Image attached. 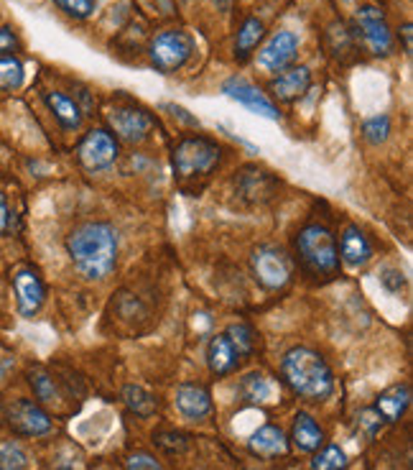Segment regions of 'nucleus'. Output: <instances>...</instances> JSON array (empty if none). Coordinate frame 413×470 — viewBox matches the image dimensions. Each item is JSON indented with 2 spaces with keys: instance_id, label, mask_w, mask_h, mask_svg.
Segmentation results:
<instances>
[{
  "instance_id": "12",
  "label": "nucleus",
  "mask_w": 413,
  "mask_h": 470,
  "mask_svg": "<svg viewBox=\"0 0 413 470\" xmlns=\"http://www.w3.org/2000/svg\"><path fill=\"white\" fill-rule=\"evenodd\" d=\"M235 189L246 202L263 205V202H268V199L278 195V179L273 177L271 171L258 169V167H246V169L237 171V177H235Z\"/></svg>"
},
{
  "instance_id": "20",
  "label": "nucleus",
  "mask_w": 413,
  "mask_h": 470,
  "mask_svg": "<svg viewBox=\"0 0 413 470\" xmlns=\"http://www.w3.org/2000/svg\"><path fill=\"white\" fill-rule=\"evenodd\" d=\"M240 352L235 351V345L230 338L222 332V335H212L206 342V366L215 376H227L233 373L235 368L240 366Z\"/></svg>"
},
{
  "instance_id": "2",
  "label": "nucleus",
  "mask_w": 413,
  "mask_h": 470,
  "mask_svg": "<svg viewBox=\"0 0 413 470\" xmlns=\"http://www.w3.org/2000/svg\"><path fill=\"white\" fill-rule=\"evenodd\" d=\"M281 376L291 392L307 402H324L335 392V373L322 352L307 345L286 351L281 361Z\"/></svg>"
},
{
  "instance_id": "16",
  "label": "nucleus",
  "mask_w": 413,
  "mask_h": 470,
  "mask_svg": "<svg viewBox=\"0 0 413 470\" xmlns=\"http://www.w3.org/2000/svg\"><path fill=\"white\" fill-rule=\"evenodd\" d=\"M337 249H339V261L349 266V269H360V266H365L373 259V243H370V238L362 233L358 225H348L342 230V238H339Z\"/></svg>"
},
{
  "instance_id": "10",
  "label": "nucleus",
  "mask_w": 413,
  "mask_h": 470,
  "mask_svg": "<svg viewBox=\"0 0 413 470\" xmlns=\"http://www.w3.org/2000/svg\"><path fill=\"white\" fill-rule=\"evenodd\" d=\"M222 92H225L230 100L247 107L250 113H256V116L268 118V120H278V118H281V113H278V107H276V103H273L271 97L263 90H258L253 82H247L246 77L225 79V82H222Z\"/></svg>"
},
{
  "instance_id": "4",
  "label": "nucleus",
  "mask_w": 413,
  "mask_h": 470,
  "mask_svg": "<svg viewBox=\"0 0 413 470\" xmlns=\"http://www.w3.org/2000/svg\"><path fill=\"white\" fill-rule=\"evenodd\" d=\"M222 148L217 141L206 138V136H186L179 144L174 146V171L179 179H196L206 177L212 169H217L222 161Z\"/></svg>"
},
{
  "instance_id": "15",
  "label": "nucleus",
  "mask_w": 413,
  "mask_h": 470,
  "mask_svg": "<svg viewBox=\"0 0 413 470\" xmlns=\"http://www.w3.org/2000/svg\"><path fill=\"white\" fill-rule=\"evenodd\" d=\"M311 87V69L309 66H286L284 72H278L271 79L268 90L278 103H297L298 97H304Z\"/></svg>"
},
{
  "instance_id": "1",
  "label": "nucleus",
  "mask_w": 413,
  "mask_h": 470,
  "mask_svg": "<svg viewBox=\"0 0 413 470\" xmlns=\"http://www.w3.org/2000/svg\"><path fill=\"white\" fill-rule=\"evenodd\" d=\"M117 230L110 222L87 220L79 222L66 235V253L79 274L90 281H103L116 271L117 266Z\"/></svg>"
},
{
  "instance_id": "36",
  "label": "nucleus",
  "mask_w": 413,
  "mask_h": 470,
  "mask_svg": "<svg viewBox=\"0 0 413 470\" xmlns=\"http://www.w3.org/2000/svg\"><path fill=\"white\" fill-rule=\"evenodd\" d=\"M380 287L390 291V294H398L400 289L406 287V276L400 269H383V274H380Z\"/></svg>"
},
{
  "instance_id": "38",
  "label": "nucleus",
  "mask_w": 413,
  "mask_h": 470,
  "mask_svg": "<svg viewBox=\"0 0 413 470\" xmlns=\"http://www.w3.org/2000/svg\"><path fill=\"white\" fill-rule=\"evenodd\" d=\"M15 49H18V36L14 28H0V56L14 54Z\"/></svg>"
},
{
  "instance_id": "28",
  "label": "nucleus",
  "mask_w": 413,
  "mask_h": 470,
  "mask_svg": "<svg viewBox=\"0 0 413 470\" xmlns=\"http://www.w3.org/2000/svg\"><path fill=\"white\" fill-rule=\"evenodd\" d=\"M311 470H348V455L339 444H324L322 450L311 457Z\"/></svg>"
},
{
  "instance_id": "7",
  "label": "nucleus",
  "mask_w": 413,
  "mask_h": 470,
  "mask_svg": "<svg viewBox=\"0 0 413 470\" xmlns=\"http://www.w3.org/2000/svg\"><path fill=\"white\" fill-rule=\"evenodd\" d=\"M250 271H253V279L263 289L281 291L294 279V259L281 246L266 243V246H258V249L253 250V256H250Z\"/></svg>"
},
{
  "instance_id": "34",
  "label": "nucleus",
  "mask_w": 413,
  "mask_h": 470,
  "mask_svg": "<svg viewBox=\"0 0 413 470\" xmlns=\"http://www.w3.org/2000/svg\"><path fill=\"white\" fill-rule=\"evenodd\" d=\"M154 443L158 444V447H164L166 453H181V450H186V434H181V432L176 430L156 432Z\"/></svg>"
},
{
  "instance_id": "17",
  "label": "nucleus",
  "mask_w": 413,
  "mask_h": 470,
  "mask_svg": "<svg viewBox=\"0 0 413 470\" xmlns=\"http://www.w3.org/2000/svg\"><path fill=\"white\" fill-rule=\"evenodd\" d=\"M176 409L184 419L202 422L212 414V393L202 383H181L176 389Z\"/></svg>"
},
{
  "instance_id": "5",
  "label": "nucleus",
  "mask_w": 413,
  "mask_h": 470,
  "mask_svg": "<svg viewBox=\"0 0 413 470\" xmlns=\"http://www.w3.org/2000/svg\"><path fill=\"white\" fill-rule=\"evenodd\" d=\"M349 31L355 36L358 49L362 46L365 52H370L373 56H390V54L396 52V36H393V31L388 26L383 11L375 8V5H360L355 11Z\"/></svg>"
},
{
  "instance_id": "14",
  "label": "nucleus",
  "mask_w": 413,
  "mask_h": 470,
  "mask_svg": "<svg viewBox=\"0 0 413 470\" xmlns=\"http://www.w3.org/2000/svg\"><path fill=\"white\" fill-rule=\"evenodd\" d=\"M15 301H18V312L24 317H34L46 301V287L41 281V276L34 269H21L14 276Z\"/></svg>"
},
{
  "instance_id": "6",
  "label": "nucleus",
  "mask_w": 413,
  "mask_h": 470,
  "mask_svg": "<svg viewBox=\"0 0 413 470\" xmlns=\"http://www.w3.org/2000/svg\"><path fill=\"white\" fill-rule=\"evenodd\" d=\"M194 54V39L181 28H166L158 31L148 41V62L161 75H174L186 66Z\"/></svg>"
},
{
  "instance_id": "11",
  "label": "nucleus",
  "mask_w": 413,
  "mask_h": 470,
  "mask_svg": "<svg viewBox=\"0 0 413 470\" xmlns=\"http://www.w3.org/2000/svg\"><path fill=\"white\" fill-rule=\"evenodd\" d=\"M8 424L21 437H44L54 427L52 417L28 399H18L8 406Z\"/></svg>"
},
{
  "instance_id": "30",
  "label": "nucleus",
  "mask_w": 413,
  "mask_h": 470,
  "mask_svg": "<svg viewBox=\"0 0 413 470\" xmlns=\"http://www.w3.org/2000/svg\"><path fill=\"white\" fill-rule=\"evenodd\" d=\"M327 39L332 41V44H329V49L335 52V56H345V54H349V52H358V44H355L352 31H349L348 26H342V24L329 26V31H327Z\"/></svg>"
},
{
  "instance_id": "3",
  "label": "nucleus",
  "mask_w": 413,
  "mask_h": 470,
  "mask_svg": "<svg viewBox=\"0 0 413 470\" xmlns=\"http://www.w3.org/2000/svg\"><path fill=\"white\" fill-rule=\"evenodd\" d=\"M297 256L301 269L314 279H332L339 274V249L335 233L322 222H309L298 230Z\"/></svg>"
},
{
  "instance_id": "26",
  "label": "nucleus",
  "mask_w": 413,
  "mask_h": 470,
  "mask_svg": "<svg viewBox=\"0 0 413 470\" xmlns=\"http://www.w3.org/2000/svg\"><path fill=\"white\" fill-rule=\"evenodd\" d=\"M26 79V69H24V62L14 56V54H3L0 56V90L3 92H14L24 85Z\"/></svg>"
},
{
  "instance_id": "41",
  "label": "nucleus",
  "mask_w": 413,
  "mask_h": 470,
  "mask_svg": "<svg viewBox=\"0 0 413 470\" xmlns=\"http://www.w3.org/2000/svg\"><path fill=\"white\" fill-rule=\"evenodd\" d=\"M403 36V52L411 54V24H406V26L398 31V39Z\"/></svg>"
},
{
  "instance_id": "13",
  "label": "nucleus",
  "mask_w": 413,
  "mask_h": 470,
  "mask_svg": "<svg viewBox=\"0 0 413 470\" xmlns=\"http://www.w3.org/2000/svg\"><path fill=\"white\" fill-rule=\"evenodd\" d=\"M298 56V36L291 31H276L258 52V65L268 72H284Z\"/></svg>"
},
{
  "instance_id": "35",
  "label": "nucleus",
  "mask_w": 413,
  "mask_h": 470,
  "mask_svg": "<svg viewBox=\"0 0 413 470\" xmlns=\"http://www.w3.org/2000/svg\"><path fill=\"white\" fill-rule=\"evenodd\" d=\"M380 424H383V419H380V414L375 409H365L358 417V430H362V434L370 437V440L375 437V432L380 430Z\"/></svg>"
},
{
  "instance_id": "31",
  "label": "nucleus",
  "mask_w": 413,
  "mask_h": 470,
  "mask_svg": "<svg viewBox=\"0 0 413 470\" xmlns=\"http://www.w3.org/2000/svg\"><path fill=\"white\" fill-rule=\"evenodd\" d=\"M28 455L18 443H8L0 447V470H26Z\"/></svg>"
},
{
  "instance_id": "27",
  "label": "nucleus",
  "mask_w": 413,
  "mask_h": 470,
  "mask_svg": "<svg viewBox=\"0 0 413 470\" xmlns=\"http://www.w3.org/2000/svg\"><path fill=\"white\" fill-rule=\"evenodd\" d=\"M225 335L230 338L235 345V351L240 352V358H250L256 351V330L246 322H233V325L225 330Z\"/></svg>"
},
{
  "instance_id": "32",
  "label": "nucleus",
  "mask_w": 413,
  "mask_h": 470,
  "mask_svg": "<svg viewBox=\"0 0 413 470\" xmlns=\"http://www.w3.org/2000/svg\"><path fill=\"white\" fill-rule=\"evenodd\" d=\"M54 3L75 21H87L97 11V0H54Z\"/></svg>"
},
{
  "instance_id": "18",
  "label": "nucleus",
  "mask_w": 413,
  "mask_h": 470,
  "mask_svg": "<svg viewBox=\"0 0 413 470\" xmlns=\"http://www.w3.org/2000/svg\"><path fill=\"white\" fill-rule=\"evenodd\" d=\"M247 450L260 460H276V457L288 455V440L281 427L276 424H263L250 434L247 440Z\"/></svg>"
},
{
  "instance_id": "33",
  "label": "nucleus",
  "mask_w": 413,
  "mask_h": 470,
  "mask_svg": "<svg viewBox=\"0 0 413 470\" xmlns=\"http://www.w3.org/2000/svg\"><path fill=\"white\" fill-rule=\"evenodd\" d=\"M28 381H31V389H34V393L39 396L41 402H54V399H59L56 381H54L46 371H34Z\"/></svg>"
},
{
  "instance_id": "21",
  "label": "nucleus",
  "mask_w": 413,
  "mask_h": 470,
  "mask_svg": "<svg viewBox=\"0 0 413 470\" xmlns=\"http://www.w3.org/2000/svg\"><path fill=\"white\" fill-rule=\"evenodd\" d=\"M408 404H411V389H408V383H396V386L386 389V392L375 399L373 409L380 414L383 422L393 424V422H398L406 414Z\"/></svg>"
},
{
  "instance_id": "22",
  "label": "nucleus",
  "mask_w": 413,
  "mask_h": 470,
  "mask_svg": "<svg viewBox=\"0 0 413 470\" xmlns=\"http://www.w3.org/2000/svg\"><path fill=\"white\" fill-rule=\"evenodd\" d=\"M291 440L297 444L301 453H314L319 450L324 443V430L317 424V419L307 414V412H298L294 417V427H291Z\"/></svg>"
},
{
  "instance_id": "24",
  "label": "nucleus",
  "mask_w": 413,
  "mask_h": 470,
  "mask_svg": "<svg viewBox=\"0 0 413 470\" xmlns=\"http://www.w3.org/2000/svg\"><path fill=\"white\" fill-rule=\"evenodd\" d=\"M120 396H123V404L128 406L136 417H141V419L154 417L156 409H158V402H156L154 393L146 392L143 386H136V383H128Z\"/></svg>"
},
{
  "instance_id": "25",
  "label": "nucleus",
  "mask_w": 413,
  "mask_h": 470,
  "mask_svg": "<svg viewBox=\"0 0 413 470\" xmlns=\"http://www.w3.org/2000/svg\"><path fill=\"white\" fill-rule=\"evenodd\" d=\"M237 393L243 396V402H247V404H266V402H271L273 383L263 373L253 371V373H247L246 379L240 381Z\"/></svg>"
},
{
  "instance_id": "37",
  "label": "nucleus",
  "mask_w": 413,
  "mask_h": 470,
  "mask_svg": "<svg viewBox=\"0 0 413 470\" xmlns=\"http://www.w3.org/2000/svg\"><path fill=\"white\" fill-rule=\"evenodd\" d=\"M126 470H164V468L156 463V457L146 455V453H136V455L128 457Z\"/></svg>"
},
{
  "instance_id": "40",
  "label": "nucleus",
  "mask_w": 413,
  "mask_h": 470,
  "mask_svg": "<svg viewBox=\"0 0 413 470\" xmlns=\"http://www.w3.org/2000/svg\"><path fill=\"white\" fill-rule=\"evenodd\" d=\"M8 225H11V208H8V199L3 195V189H0V235L8 230Z\"/></svg>"
},
{
  "instance_id": "29",
  "label": "nucleus",
  "mask_w": 413,
  "mask_h": 470,
  "mask_svg": "<svg viewBox=\"0 0 413 470\" xmlns=\"http://www.w3.org/2000/svg\"><path fill=\"white\" fill-rule=\"evenodd\" d=\"M390 131H393V123H390V116H386V113L383 116L368 118L362 123V138L373 146L386 144L388 138H390Z\"/></svg>"
},
{
  "instance_id": "9",
  "label": "nucleus",
  "mask_w": 413,
  "mask_h": 470,
  "mask_svg": "<svg viewBox=\"0 0 413 470\" xmlns=\"http://www.w3.org/2000/svg\"><path fill=\"white\" fill-rule=\"evenodd\" d=\"M77 158L82 169H87L90 174L107 171L110 167H116V161L120 158V144L107 128H92L79 141Z\"/></svg>"
},
{
  "instance_id": "39",
  "label": "nucleus",
  "mask_w": 413,
  "mask_h": 470,
  "mask_svg": "<svg viewBox=\"0 0 413 470\" xmlns=\"http://www.w3.org/2000/svg\"><path fill=\"white\" fill-rule=\"evenodd\" d=\"M161 107H164V110H168V113H171L174 118L184 120L186 126H192V128H199V120H196L194 116H189V110H186V107H181V105H174V103H164Z\"/></svg>"
},
{
  "instance_id": "23",
  "label": "nucleus",
  "mask_w": 413,
  "mask_h": 470,
  "mask_svg": "<svg viewBox=\"0 0 413 470\" xmlns=\"http://www.w3.org/2000/svg\"><path fill=\"white\" fill-rule=\"evenodd\" d=\"M266 36V24L260 21L258 15H247L246 21L237 28V36H235V56L240 62H246L250 54L258 49V44Z\"/></svg>"
},
{
  "instance_id": "19",
  "label": "nucleus",
  "mask_w": 413,
  "mask_h": 470,
  "mask_svg": "<svg viewBox=\"0 0 413 470\" xmlns=\"http://www.w3.org/2000/svg\"><path fill=\"white\" fill-rule=\"evenodd\" d=\"M44 103L49 107V113L56 118V123L65 128V131H79L82 128V120H85V113H82V105L69 97L65 92L59 90H46L44 92Z\"/></svg>"
},
{
  "instance_id": "8",
  "label": "nucleus",
  "mask_w": 413,
  "mask_h": 470,
  "mask_svg": "<svg viewBox=\"0 0 413 470\" xmlns=\"http://www.w3.org/2000/svg\"><path fill=\"white\" fill-rule=\"evenodd\" d=\"M107 126H110V133L116 136L117 141H126V144L136 146L151 138V133L156 128V120L148 110L128 103L116 105L107 113Z\"/></svg>"
}]
</instances>
